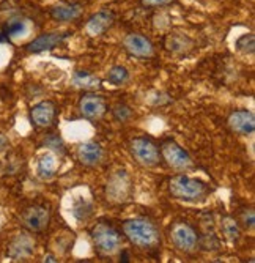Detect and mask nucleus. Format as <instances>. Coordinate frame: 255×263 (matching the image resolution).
Masks as SVG:
<instances>
[{
  "label": "nucleus",
  "instance_id": "nucleus-10",
  "mask_svg": "<svg viewBox=\"0 0 255 263\" xmlns=\"http://www.w3.org/2000/svg\"><path fill=\"white\" fill-rule=\"evenodd\" d=\"M123 47L126 49V52L132 57L137 59H150L154 55V46L153 43L141 35V33H129L125 36L123 40Z\"/></svg>",
  "mask_w": 255,
  "mask_h": 263
},
{
  "label": "nucleus",
  "instance_id": "nucleus-8",
  "mask_svg": "<svg viewBox=\"0 0 255 263\" xmlns=\"http://www.w3.org/2000/svg\"><path fill=\"white\" fill-rule=\"evenodd\" d=\"M170 241L181 252H192L199 245V236L189 224L175 222L170 227Z\"/></svg>",
  "mask_w": 255,
  "mask_h": 263
},
{
  "label": "nucleus",
  "instance_id": "nucleus-32",
  "mask_svg": "<svg viewBox=\"0 0 255 263\" xmlns=\"http://www.w3.org/2000/svg\"><path fill=\"white\" fill-rule=\"evenodd\" d=\"M2 41H8V40H7V36L4 35V32L0 30V43H2Z\"/></svg>",
  "mask_w": 255,
  "mask_h": 263
},
{
  "label": "nucleus",
  "instance_id": "nucleus-4",
  "mask_svg": "<svg viewBox=\"0 0 255 263\" xmlns=\"http://www.w3.org/2000/svg\"><path fill=\"white\" fill-rule=\"evenodd\" d=\"M129 152L137 164L142 167H156L161 162V152L148 137H134L129 140Z\"/></svg>",
  "mask_w": 255,
  "mask_h": 263
},
{
  "label": "nucleus",
  "instance_id": "nucleus-14",
  "mask_svg": "<svg viewBox=\"0 0 255 263\" xmlns=\"http://www.w3.org/2000/svg\"><path fill=\"white\" fill-rule=\"evenodd\" d=\"M104 148L98 142H84L76 150L77 161L85 167H96L104 161Z\"/></svg>",
  "mask_w": 255,
  "mask_h": 263
},
{
  "label": "nucleus",
  "instance_id": "nucleus-28",
  "mask_svg": "<svg viewBox=\"0 0 255 263\" xmlns=\"http://www.w3.org/2000/svg\"><path fill=\"white\" fill-rule=\"evenodd\" d=\"M253 222H255V216H253V211L249 210L247 213L243 214V224L246 229H252L253 227Z\"/></svg>",
  "mask_w": 255,
  "mask_h": 263
},
{
  "label": "nucleus",
  "instance_id": "nucleus-18",
  "mask_svg": "<svg viewBox=\"0 0 255 263\" xmlns=\"http://www.w3.org/2000/svg\"><path fill=\"white\" fill-rule=\"evenodd\" d=\"M57 169H58V158L54 152H46L38 159L36 171L43 180H51L57 174Z\"/></svg>",
  "mask_w": 255,
  "mask_h": 263
},
{
  "label": "nucleus",
  "instance_id": "nucleus-23",
  "mask_svg": "<svg viewBox=\"0 0 255 263\" xmlns=\"http://www.w3.org/2000/svg\"><path fill=\"white\" fill-rule=\"evenodd\" d=\"M107 81L113 85H122L129 81V71L122 65H115L107 71Z\"/></svg>",
  "mask_w": 255,
  "mask_h": 263
},
{
  "label": "nucleus",
  "instance_id": "nucleus-16",
  "mask_svg": "<svg viewBox=\"0 0 255 263\" xmlns=\"http://www.w3.org/2000/svg\"><path fill=\"white\" fill-rule=\"evenodd\" d=\"M33 248H35V245H33L32 238L26 233H22V235H17L11 241L8 255L14 260H24L33 254Z\"/></svg>",
  "mask_w": 255,
  "mask_h": 263
},
{
  "label": "nucleus",
  "instance_id": "nucleus-26",
  "mask_svg": "<svg viewBox=\"0 0 255 263\" xmlns=\"http://www.w3.org/2000/svg\"><path fill=\"white\" fill-rule=\"evenodd\" d=\"M44 145L49 147L51 150H54V153H58V155H63L65 153V148H63V142L58 136L52 134V136H48L44 139Z\"/></svg>",
  "mask_w": 255,
  "mask_h": 263
},
{
  "label": "nucleus",
  "instance_id": "nucleus-12",
  "mask_svg": "<svg viewBox=\"0 0 255 263\" xmlns=\"http://www.w3.org/2000/svg\"><path fill=\"white\" fill-rule=\"evenodd\" d=\"M228 128L235 134L240 136H250L255 131V117L253 112L247 109H240L231 112L227 118Z\"/></svg>",
  "mask_w": 255,
  "mask_h": 263
},
{
  "label": "nucleus",
  "instance_id": "nucleus-2",
  "mask_svg": "<svg viewBox=\"0 0 255 263\" xmlns=\"http://www.w3.org/2000/svg\"><path fill=\"white\" fill-rule=\"evenodd\" d=\"M208 193H210V187L199 178L178 174L169 180V194L176 200L195 203L205 200Z\"/></svg>",
  "mask_w": 255,
  "mask_h": 263
},
{
  "label": "nucleus",
  "instance_id": "nucleus-1",
  "mask_svg": "<svg viewBox=\"0 0 255 263\" xmlns=\"http://www.w3.org/2000/svg\"><path fill=\"white\" fill-rule=\"evenodd\" d=\"M123 233L139 249L153 251L161 246V232L156 224L147 218H132L123 222Z\"/></svg>",
  "mask_w": 255,
  "mask_h": 263
},
{
  "label": "nucleus",
  "instance_id": "nucleus-13",
  "mask_svg": "<svg viewBox=\"0 0 255 263\" xmlns=\"http://www.w3.org/2000/svg\"><path fill=\"white\" fill-rule=\"evenodd\" d=\"M55 115H57L55 104L49 100H46L35 104L30 109V122L36 128H49L54 125Z\"/></svg>",
  "mask_w": 255,
  "mask_h": 263
},
{
  "label": "nucleus",
  "instance_id": "nucleus-31",
  "mask_svg": "<svg viewBox=\"0 0 255 263\" xmlns=\"http://www.w3.org/2000/svg\"><path fill=\"white\" fill-rule=\"evenodd\" d=\"M44 261H57L54 255H48V257H44Z\"/></svg>",
  "mask_w": 255,
  "mask_h": 263
},
{
  "label": "nucleus",
  "instance_id": "nucleus-20",
  "mask_svg": "<svg viewBox=\"0 0 255 263\" xmlns=\"http://www.w3.org/2000/svg\"><path fill=\"white\" fill-rule=\"evenodd\" d=\"M73 84L84 90H96L101 87V81L87 71H76L73 74Z\"/></svg>",
  "mask_w": 255,
  "mask_h": 263
},
{
  "label": "nucleus",
  "instance_id": "nucleus-17",
  "mask_svg": "<svg viewBox=\"0 0 255 263\" xmlns=\"http://www.w3.org/2000/svg\"><path fill=\"white\" fill-rule=\"evenodd\" d=\"M82 14L79 4H58L51 8V17L57 22H71Z\"/></svg>",
  "mask_w": 255,
  "mask_h": 263
},
{
  "label": "nucleus",
  "instance_id": "nucleus-15",
  "mask_svg": "<svg viewBox=\"0 0 255 263\" xmlns=\"http://www.w3.org/2000/svg\"><path fill=\"white\" fill-rule=\"evenodd\" d=\"M115 22V16L110 11H98L93 16H90V19L85 24V32L90 36H100L104 32H107Z\"/></svg>",
  "mask_w": 255,
  "mask_h": 263
},
{
  "label": "nucleus",
  "instance_id": "nucleus-3",
  "mask_svg": "<svg viewBox=\"0 0 255 263\" xmlns=\"http://www.w3.org/2000/svg\"><path fill=\"white\" fill-rule=\"evenodd\" d=\"M90 236H91V241L95 245V249L104 257L113 255L122 248V235L110 224L96 222L90 229Z\"/></svg>",
  "mask_w": 255,
  "mask_h": 263
},
{
  "label": "nucleus",
  "instance_id": "nucleus-21",
  "mask_svg": "<svg viewBox=\"0 0 255 263\" xmlns=\"http://www.w3.org/2000/svg\"><path fill=\"white\" fill-rule=\"evenodd\" d=\"M71 211H73V216L77 221H87L91 214H93V205H91L90 200H87L84 197H79V199L74 200Z\"/></svg>",
  "mask_w": 255,
  "mask_h": 263
},
{
  "label": "nucleus",
  "instance_id": "nucleus-5",
  "mask_svg": "<svg viewBox=\"0 0 255 263\" xmlns=\"http://www.w3.org/2000/svg\"><path fill=\"white\" fill-rule=\"evenodd\" d=\"M159 152H161V159H164L167 162V165L172 167L173 171L184 172V171H189L194 167L191 155L181 145H178L175 140H166L161 145Z\"/></svg>",
  "mask_w": 255,
  "mask_h": 263
},
{
  "label": "nucleus",
  "instance_id": "nucleus-6",
  "mask_svg": "<svg viewBox=\"0 0 255 263\" xmlns=\"http://www.w3.org/2000/svg\"><path fill=\"white\" fill-rule=\"evenodd\" d=\"M131 193H132V184L126 171H117L109 178L107 189H106L107 200L113 203H123L129 200Z\"/></svg>",
  "mask_w": 255,
  "mask_h": 263
},
{
  "label": "nucleus",
  "instance_id": "nucleus-22",
  "mask_svg": "<svg viewBox=\"0 0 255 263\" xmlns=\"http://www.w3.org/2000/svg\"><path fill=\"white\" fill-rule=\"evenodd\" d=\"M221 226H222V233L225 235V238L228 241L235 243L241 238V229H240L238 222L233 218H230V216L222 218Z\"/></svg>",
  "mask_w": 255,
  "mask_h": 263
},
{
  "label": "nucleus",
  "instance_id": "nucleus-30",
  "mask_svg": "<svg viewBox=\"0 0 255 263\" xmlns=\"http://www.w3.org/2000/svg\"><path fill=\"white\" fill-rule=\"evenodd\" d=\"M120 261H129V254L126 252V251H122V254H120Z\"/></svg>",
  "mask_w": 255,
  "mask_h": 263
},
{
  "label": "nucleus",
  "instance_id": "nucleus-11",
  "mask_svg": "<svg viewBox=\"0 0 255 263\" xmlns=\"http://www.w3.org/2000/svg\"><path fill=\"white\" fill-rule=\"evenodd\" d=\"M71 36V32H49V33H43L33 41H30L26 46V51L30 54H40L44 51H51L63 41H66Z\"/></svg>",
  "mask_w": 255,
  "mask_h": 263
},
{
  "label": "nucleus",
  "instance_id": "nucleus-27",
  "mask_svg": "<svg viewBox=\"0 0 255 263\" xmlns=\"http://www.w3.org/2000/svg\"><path fill=\"white\" fill-rule=\"evenodd\" d=\"M173 0H141V4L144 7H148V8H156V7H164V5H169L172 4Z\"/></svg>",
  "mask_w": 255,
  "mask_h": 263
},
{
  "label": "nucleus",
  "instance_id": "nucleus-7",
  "mask_svg": "<svg viewBox=\"0 0 255 263\" xmlns=\"http://www.w3.org/2000/svg\"><path fill=\"white\" fill-rule=\"evenodd\" d=\"M51 221V211L44 205H32L21 214V224L29 232L38 233L48 229Z\"/></svg>",
  "mask_w": 255,
  "mask_h": 263
},
{
  "label": "nucleus",
  "instance_id": "nucleus-24",
  "mask_svg": "<svg viewBox=\"0 0 255 263\" xmlns=\"http://www.w3.org/2000/svg\"><path fill=\"white\" fill-rule=\"evenodd\" d=\"M237 49L240 52H243V54H253V49H255V36L252 33L243 35L237 41Z\"/></svg>",
  "mask_w": 255,
  "mask_h": 263
},
{
  "label": "nucleus",
  "instance_id": "nucleus-9",
  "mask_svg": "<svg viewBox=\"0 0 255 263\" xmlns=\"http://www.w3.org/2000/svg\"><path fill=\"white\" fill-rule=\"evenodd\" d=\"M79 110L87 120H100L107 112V103L98 93H85L79 100Z\"/></svg>",
  "mask_w": 255,
  "mask_h": 263
},
{
  "label": "nucleus",
  "instance_id": "nucleus-19",
  "mask_svg": "<svg viewBox=\"0 0 255 263\" xmlns=\"http://www.w3.org/2000/svg\"><path fill=\"white\" fill-rule=\"evenodd\" d=\"M2 32L7 36V40L19 38L27 32V22L22 17H11L5 22Z\"/></svg>",
  "mask_w": 255,
  "mask_h": 263
},
{
  "label": "nucleus",
  "instance_id": "nucleus-25",
  "mask_svg": "<svg viewBox=\"0 0 255 263\" xmlns=\"http://www.w3.org/2000/svg\"><path fill=\"white\" fill-rule=\"evenodd\" d=\"M112 114L115 117V120L122 122V123H126L129 118L132 117V110L126 104H117V106L112 109Z\"/></svg>",
  "mask_w": 255,
  "mask_h": 263
},
{
  "label": "nucleus",
  "instance_id": "nucleus-29",
  "mask_svg": "<svg viewBox=\"0 0 255 263\" xmlns=\"http://www.w3.org/2000/svg\"><path fill=\"white\" fill-rule=\"evenodd\" d=\"M8 147H10V140H8V137H7L5 134L0 133V153L5 152Z\"/></svg>",
  "mask_w": 255,
  "mask_h": 263
}]
</instances>
